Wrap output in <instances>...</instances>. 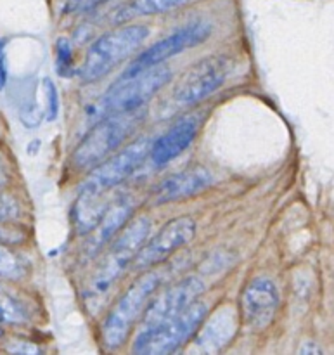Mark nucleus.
Instances as JSON below:
<instances>
[{"label":"nucleus","instance_id":"6e6552de","mask_svg":"<svg viewBox=\"0 0 334 355\" xmlns=\"http://www.w3.org/2000/svg\"><path fill=\"white\" fill-rule=\"evenodd\" d=\"M231 61L225 55H210L191 66L172 90L173 103L191 106L217 92L227 80Z\"/></svg>","mask_w":334,"mask_h":355},{"label":"nucleus","instance_id":"4be33fe9","mask_svg":"<svg viewBox=\"0 0 334 355\" xmlns=\"http://www.w3.org/2000/svg\"><path fill=\"white\" fill-rule=\"evenodd\" d=\"M58 64L61 71L64 66H68V68L71 66V49H69V42L64 38L58 42Z\"/></svg>","mask_w":334,"mask_h":355},{"label":"nucleus","instance_id":"423d86ee","mask_svg":"<svg viewBox=\"0 0 334 355\" xmlns=\"http://www.w3.org/2000/svg\"><path fill=\"white\" fill-rule=\"evenodd\" d=\"M206 314V304L196 300L179 315L159 324L148 335L135 338L132 352L144 355H166L175 352L200 329Z\"/></svg>","mask_w":334,"mask_h":355},{"label":"nucleus","instance_id":"9b49d317","mask_svg":"<svg viewBox=\"0 0 334 355\" xmlns=\"http://www.w3.org/2000/svg\"><path fill=\"white\" fill-rule=\"evenodd\" d=\"M281 293L270 277L258 276L249 281L241 293L243 324L253 333L265 331L276 319L279 311Z\"/></svg>","mask_w":334,"mask_h":355},{"label":"nucleus","instance_id":"b1692460","mask_svg":"<svg viewBox=\"0 0 334 355\" xmlns=\"http://www.w3.org/2000/svg\"><path fill=\"white\" fill-rule=\"evenodd\" d=\"M9 352L14 354H30V352H40V349L28 342H12L9 347H7Z\"/></svg>","mask_w":334,"mask_h":355},{"label":"nucleus","instance_id":"4468645a","mask_svg":"<svg viewBox=\"0 0 334 355\" xmlns=\"http://www.w3.org/2000/svg\"><path fill=\"white\" fill-rule=\"evenodd\" d=\"M134 207L135 201L130 194H121L113 203H109L96 227L89 232L90 238L83 248V255H85L83 260H92L94 257L99 255L100 250L106 248L113 241L114 236L127 225L128 218L134 214Z\"/></svg>","mask_w":334,"mask_h":355},{"label":"nucleus","instance_id":"393cba45","mask_svg":"<svg viewBox=\"0 0 334 355\" xmlns=\"http://www.w3.org/2000/svg\"><path fill=\"white\" fill-rule=\"evenodd\" d=\"M17 239H21V238H16V234H9V231H7V229L0 227V245H9V243L17 241Z\"/></svg>","mask_w":334,"mask_h":355},{"label":"nucleus","instance_id":"0eeeda50","mask_svg":"<svg viewBox=\"0 0 334 355\" xmlns=\"http://www.w3.org/2000/svg\"><path fill=\"white\" fill-rule=\"evenodd\" d=\"M211 35V24L208 21H191L186 26L179 28L172 35L165 37L163 40L156 42L149 49L142 51L130 64L127 66L120 78H130V76L139 75L149 68L159 66L161 62L168 61L173 55L182 54L187 49L197 47L200 44L206 42Z\"/></svg>","mask_w":334,"mask_h":355},{"label":"nucleus","instance_id":"f03ea898","mask_svg":"<svg viewBox=\"0 0 334 355\" xmlns=\"http://www.w3.org/2000/svg\"><path fill=\"white\" fill-rule=\"evenodd\" d=\"M151 227L152 224L148 217H137L128 222L116 238H113V241L107 245L106 255L99 262L87 286L85 295L90 300L106 295L123 276L125 270L132 267V262L148 239Z\"/></svg>","mask_w":334,"mask_h":355},{"label":"nucleus","instance_id":"bb28decb","mask_svg":"<svg viewBox=\"0 0 334 355\" xmlns=\"http://www.w3.org/2000/svg\"><path fill=\"white\" fill-rule=\"evenodd\" d=\"M7 180V175H6V168H3V163H2V158H0V186H2L3 182Z\"/></svg>","mask_w":334,"mask_h":355},{"label":"nucleus","instance_id":"a211bd4d","mask_svg":"<svg viewBox=\"0 0 334 355\" xmlns=\"http://www.w3.org/2000/svg\"><path fill=\"white\" fill-rule=\"evenodd\" d=\"M26 262L6 245H0V279L17 281L26 276Z\"/></svg>","mask_w":334,"mask_h":355},{"label":"nucleus","instance_id":"5701e85b","mask_svg":"<svg viewBox=\"0 0 334 355\" xmlns=\"http://www.w3.org/2000/svg\"><path fill=\"white\" fill-rule=\"evenodd\" d=\"M7 38L0 40V90L6 87L7 78H9V66H7Z\"/></svg>","mask_w":334,"mask_h":355},{"label":"nucleus","instance_id":"a878e982","mask_svg":"<svg viewBox=\"0 0 334 355\" xmlns=\"http://www.w3.org/2000/svg\"><path fill=\"white\" fill-rule=\"evenodd\" d=\"M300 352H305V354H319V352H321V349H319L317 345H314V343H312V342H307V345L301 347Z\"/></svg>","mask_w":334,"mask_h":355},{"label":"nucleus","instance_id":"6ab92c4d","mask_svg":"<svg viewBox=\"0 0 334 355\" xmlns=\"http://www.w3.org/2000/svg\"><path fill=\"white\" fill-rule=\"evenodd\" d=\"M45 87V97H47V120L54 121L59 113V96L58 89H55L54 82L51 78L44 80Z\"/></svg>","mask_w":334,"mask_h":355},{"label":"nucleus","instance_id":"7ed1b4c3","mask_svg":"<svg viewBox=\"0 0 334 355\" xmlns=\"http://www.w3.org/2000/svg\"><path fill=\"white\" fill-rule=\"evenodd\" d=\"M144 118V111H132V113H118L104 116L94 123L73 151L71 163L76 172H90L94 166L111 156L116 151L125 139L130 137Z\"/></svg>","mask_w":334,"mask_h":355},{"label":"nucleus","instance_id":"dca6fc26","mask_svg":"<svg viewBox=\"0 0 334 355\" xmlns=\"http://www.w3.org/2000/svg\"><path fill=\"white\" fill-rule=\"evenodd\" d=\"M193 0H128L127 3L114 10L113 14V23H128L132 19L146 16H155V14L170 12L179 7L187 6Z\"/></svg>","mask_w":334,"mask_h":355},{"label":"nucleus","instance_id":"9d476101","mask_svg":"<svg viewBox=\"0 0 334 355\" xmlns=\"http://www.w3.org/2000/svg\"><path fill=\"white\" fill-rule=\"evenodd\" d=\"M196 222L191 217H177L166 222L151 239H146L132 262V269L144 272L166 262L196 236Z\"/></svg>","mask_w":334,"mask_h":355},{"label":"nucleus","instance_id":"f8f14e48","mask_svg":"<svg viewBox=\"0 0 334 355\" xmlns=\"http://www.w3.org/2000/svg\"><path fill=\"white\" fill-rule=\"evenodd\" d=\"M203 116L200 113H191L180 116L168 130L163 132L149 148V159L155 166H163L182 155L200 132Z\"/></svg>","mask_w":334,"mask_h":355},{"label":"nucleus","instance_id":"f3484780","mask_svg":"<svg viewBox=\"0 0 334 355\" xmlns=\"http://www.w3.org/2000/svg\"><path fill=\"white\" fill-rule=\"evenodd\" d=\"M30 319L26 305L0 290V324H23Z\"/></svg>","mask_w":334,"mask_h":355},{"label":"nucleus","instance_id":"412c9836","mask_svg":"<svg viewBox=\"0 0 334 355\" xmlns=\"http://www.w3.org/2000/svg\"><path fill=\"white\" fill-rule=\"evenodd\" d=\"M103 2L106 0H66V10L68 12H89Z\"/></svg>","mask_w":334,"mask_h":355},{"label":"nucleus","instance_id":"cd10ccee","mask_svg":"<svg viewBox=\"0 0 334 355\" xmlns=\"http://www.w3.org/2000/svg\"><path fill=\"white\" fill-rule=\"evenodd\" d=\"M3 336V329H2V326H0V338H2Z\"/></svg>","mask_w":334,"mask_h":355},{"label":"nucleus","instance_id":"39448f33","mask_svg":"<svg viewBox=\"0 0 334 355\" xmlns=\"http://www.w3.org/2000/svg\"><path fill=\"white\" fill-rule=\"evenodd\" d=\"M170 78H172V69L161 64L146 69L130 78H120L96 104L94 118L100 120L109 114L142 110L155 97V94L170 82Z\"/></svg>","mask_w":334,"mask_h":355},{"label":"nucleus","instance_id":"20e7f679","mask_svg":"<svg viewBox=\"0 0 334 355\" xmlns=\"http://www.w3.org/2000/svg\"><path fill=\"white\" fill-rule=\"evenodd\" d=\"M161 284V274L151 270L139 277L128 286V290L116 300L103 321L100 340L109 350L118 349L127 342L128 335L135 328L146 307Z\"/></svg>","mask_w":334,"mask_h":355},{"label":"nucleus","instance_id":"1a4fd4ad","mask_svg":"<svg viewBox=\"0 0 334 355\" xmlns=\"http://www.w3.org/2000/svg\"><path fill=\"white\" fill-rule=\"evenodd\" d=\"M203 281L196 276H189L180 279L179 283L172 284V286L166 288L165 291H161L156 297H152L149 305L146 307L144 314H142L135 338L148 335L152 329L158 328L159 324L179 315L191 304H194L203 295Z\"/></svg>","mask_w":334,"mask_h":355},{"label":"nucleus","instance_id":"f257e3e1","mask_svg":"<svg viewBox=\"0 0 334 355\" xmlns=\"http://www.w3.org/2000/svg\"><path fill=\"white\" fill-rule=\"evenodd\" d=\"M149 31L146 24H123L100 35L87 49L80 66V80L83 83H94L104 78L142 47Z\"/></svg>","mask_w":334,"mask_h":355},{"label":"nucleus","instance_id":"2eb2a0df","mask_svg":"<svg viewBox=\"0 0 334 355\" xmlns=\"http://www.w3.org/2000/svg\"><path fill=\"white\" fill-rule=\"evenodd\" d=\"M236 331V322L231 312L227 309L217 312L204 328L200 326V335H197V349L203 352H217L225 343L231 342L232 335Z\"/></svg>","mask_w":334,"mask_h":355},{"label":"nucleus","instance_id":"aec40b11","mask_svg":"<svg viewBox=\"0 0 334 355\" xmlns=\"http://www.w3.org/2000/svg\"><path fill=\"white\" fill-rule=\"evenodd\" d=\"M19 215V205L14 198L7 194H0V224L14 220Z\"/></svg>","mask_w":334,"mask_h":355},{"label":"nucleus","instance_id":"ddd939ff","mask_svg":"<svg viewBox=\"0 0 334 355\" xmlns=\"http://www.w3.org/2000/svg\"><path fill=\"white\" fill-rule=\"evenodd\" d=\"M213 184V175L206 166H189V168L166 177L151 193L152 205H166L173 201L186 200L203 193Z\"/></svg>","mask_w":334,"mask_h":355}]
</instances>
